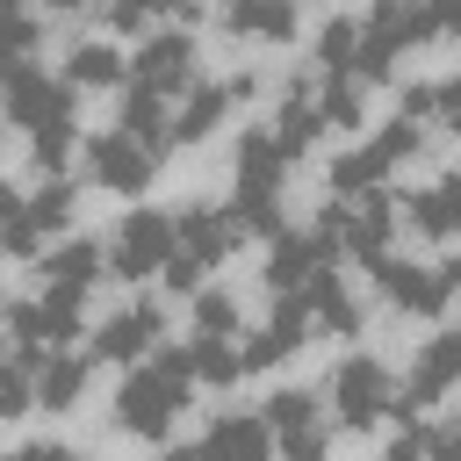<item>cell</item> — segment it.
Returning <instances> with one entry per match:
<instances>
[{
	"label": "cell",
	"instance_id": "cell-21",
	"mask_svg": "<svg viewBox=\"0 0 461 461\" xmlns=\"http://www.w3.org/2000/svg\"><path fill=\"white\" fill-rule=\"evenodd\" d=\"M403 216L418 223V238H461V173H439L432 187H418Z\"/></svg>",
	"mask_w": 461,
	"mask_h": 461
},
{
	"label": "cell",
	"instance_id": "cell-10",
	"mask_svg": "<svg viewBox=\"0 0 461 461\" xmlns=\"http://www.w3.org/2000/svg\"><path fill=\"white\" fill-rule=\"evenodd\" d=\"M331 245L317 238V230H281L274 238V252H267V288H274V303H295V295H310V281L317 274H331Z\"/></svg>",
	"mask_w": 461,
	"mask_h": 461
},
{
	"label": "cell",
	"instance_id": "cell-27",
	"mask_svg": "<svg viewBox=\"0 0 461 461\" xmlns=\"http://www.w3.org/2000/svg\"><path fill=\"white\" fill-rule=\"evenodd\" d=\"M230 223H238V238L252 230V238H281L288 230V209H281V194H267V187H238L230 194Z\"/></svg>",
	"mask_w": 461,
	"mask_h": 461
},
{
	"label": "cell",
	"instance_id": "cell-44",
	"mask_svg": "<svg viewBox=\"0 0 461 461\" xmlns=\"http://www.w3.org/2000/svg\"><path fill=\"white\" fill-rule=\"evenodd\" d=\"M22 202H29V194H22V187H7V180H0V238H7V230H14V216H22Z\"/></svg>",
	"mask_w": 461,
	"mask_h": 461
},
{
	"label": "cell",
	"instance_id": "cell-43",
	"mask_svg": "<svg viewBox=\"0 0 461 461\" xmlns=\"http://www.w3.org/2000/svg\"><path fill=\"white\" fill-rule=\"evenodd\" d=\"M101 22H108V29H122V36H130V29H144V36H151V14H144V7H101Z\"/></svg>",
	"mask_w": 461,
	"mask_h": 461
},
{
	"label": "cell",
	"instance_id": "cell-45",
	"mask_svg": "<svg viewBox=\"0 0 461 461\" xmlns=\"http://www.w3.org/2000/svg\"><path fill=\"white\" fill-rule=\"evenodd\" d=\"M439 274H447V288H454V303H461V259H447Z\"/></svg>",
	"mask_w": 461,
	"mask_h": 461
},
{
	"label": "cell",
	"instance_id": "cell-8",
	"mask_svg": "<svg viewBox=\"0 0 461 461\" xmlns=\"http://www.w3.org/2000/svg\"><path fill=\"white\" fill-rule=\"evenodd\" d=\"M166 259H173V216L130 209V216L115 223V238H108V267H115L122 281H151V274H166Z\"/></svg>",
	"mask_w": 461,
	"mask_h": 461
},
{
	"label": "cell",
	"instance_id": "cell-28",
	"mask_svg": "<svg viewBox=\"0 0 461 461\" xmlns=\"http://www.w3.org/2000/svg\"><path fill=\"white\" fill-rule=\"evenodd\" d=\"M187 367H194V382L230 389L245 375V353H238V339H187Z\"/></svg>",
	"mask_w": 461,
	"mask_h": 461
},
{
	"label": "cell",
	"instance_id": "cell-19",
	"mask_svg": "<svg viewBox=\"0 0 461 461\" xmlns=\"http://www.w3.org/2000/svg\"><path fill=\"white\" fill-rule=\"evenodd\" d=\"M274 137H281V151L288 158H303L317 137H324V115H317V79H288L281 86V108H274V122H267Z\"/></svg>",
	"mask_w": 461,
	"mask_h": 461
},
{
	"label": "cell",
	"instance_id": "cell-31",
	"mask_svg": "<svg viewBox=\"0 0 461 461\" xmlns=\"http://www.w3.org/2000/svg\"><path fill=\"white\" fill-rule=\"evenodd\" d=\"M36 43H43V22L22 14V7H0V79L22 72V65H36Z\"/></svg>",
	"mask_w": 461,
	"mask_h": 461
},
{
	"label": "cell",
	"instance_id": "cell-30",
	"mask_svg": "<svg viewBox=\"0 0 461 461\" xmlns=\"http://www.w3.org/2000/svg\"><path fill=\"white\" fill-rule=\"evenodd\" d=\"M382 173H389V166H382V151H375V144H353V151H339V158H331V194H339V202H346V194H375V187H382Z\"/></svg>",
	"mask_w": 461,
	"mask_h": 461
},
{
	"label": "cell",
	"instance_id": "cell-38",
	"mask_svg": "<svg viewBox=\"0 0 461 461\" xmlns=\"http://www.w3.org/2000/svg\"><path fill=\"white\" fill-rule=\"evenodd\" d=\"M432 94H439V79H411L403 101H396V115H403V122H425V115H432Z\"/></svg>",
	"mask_w": 461,
	"mask_h": 461
},
{
	"label": "cell",
	"instance_id": "cell-37",
	"mask_svg": "<svg viewBox=\"0 0 461 461\" xmlns=\"http://www.w3.org/2000/svg\"><path fill=\"white\" fill-rule=\"evenodd\" d=\"M382 461H432V425H411V418H403V432L389 439Z\"/></svg>",
	"mask_w": 461,
	"mask_h": 461
},
{
	"label": "cell",
	"instance_id": "cell-39",
	"mask_svg": "<svg viewBox=\"0 0 461 461\" xmlns=\"http://www.w3.org/2000/svg\"><path fill=\"white\" fill-rule=\"evenodd\" d=\"M432 122L461 130V72H447V79H439V94H432Z\"/></svg>",
	"mask_w": 461,
	"mask_h": 461
},
{
	"label": "cell",
	"instance_id": "cell-24",
	"mask_svg": "<svg viewBox=\"0 0 461 461\" xmlns=\"http://www.w3.org/2000/svg\"><path fill=\"white\" fill-rule=\"evenodd\" d=\"M223 29L230 36H252V43H288L295 36V7L288 0H230L223 7Z\"/></svg>",
	"mask_w": 461,
	"mask_h": 461
},
{
	"label": "cell",
	"instance_id": "cell-11",
	"mask_svg": "<svg viewBox=\"0 0 461 461\" xmlns=\"http://www.w3.org/2000/svg\"><path fill=\"white\" fill-rule=\"evenodd\" d=\"M375 288H382L389 310H411V317H439L454 303V288H447L439 267H418V259H396V252L375 259Z\"/></svg>",
	"mask_w": 461,
	"mask_h": 461
},
{
	"label": "cell",
	"instance_id": "cell-35",
	"mask_svg": "<svg viewBox=\"0 0 461 461\" xmlns=\"http://www.w3.org/2000/svg\"><path fill=\"white\" fill-rule=\"evenodd\" d=\"M375 151H382V166L396 173V166H411V158L425 151V130H418V122H403V115H389V122L375 130Z\"/></svg>",
	"mask_w": 461,
	"mask_h": 461
},
{
	"label": "cell",
	"instance_id": "cell-36",
	"mask_svg": "<svg viewBox=\"0 0 461 461\" xmlns=\"http://www.w3.org/2000/svg\"><path fill=\"white\" fill-rule=\"evenodd\" d=\"M72 144H79V130H72V122H50V130H36V137H29V158H36V173H50V180H58V166H65V151H72Z\"/></svg>",
	"mask_w": 461,
	"mask_h": 461
},
{
	"label": "cell",
	"instance_id": "cell-17",
	"mask_svg": "<svg viewBox=\"0 0 461 461\" xmlns=\"http://www.w3.org/2000/svg\"><path fill=\"white\" fill-rule=\"evenodd\" d=\"M303 339H310V310H303V303H274V317H267L259 331L238 339L245 375H252V367H281L288 353H303Z\"/></svg>",
	"mask_w": 461,
	"mask_h": 461
},
{
	"label": "cell",
	"instance_id": "cell-6",
	"mask_svg": "<svg viewBox=\"0 0 461 461\" xmlns=\"http://www.w3.org/2000/svg\"><path fill=\"white\" fill-rule=\"evenodd\" d=\"M0 115L22 122L29 137L50 130V122H72V79H58V72H43V65H22V72L0 79Z\"/></svg>",
	"mask_w": 461,
	"mask_h": 461
},
{
	"label": "cell",
	"instance_id": "cell-25",
	"mask_svg": "<svg viewBox=\"0 0 461 461\" xmlns=\"http://www.w3.org/2000/svg\"><path fill=\"white\" fill-rule=\"evenodd\" d=\"M86 396V360L79 353H50L36 367V411H72Z\"/></svg>",
	"mask_w": 461,
	"mask_h": 461
},
{
	"label": "cell",
	"instance_id": "cell-5",
	"mask_svg": "<svg viewBox=\"0 0 461 461\" xmlns=\"http://www.w3.org/2000/svg\"><path fill=\"white\" fill-rule=\"evenodd\" d=\"M259 418L274 432V461H324L331 454V425H324V411H317L310 389H274Z\"/></svg>",
	"mask_w": 461,
	"mask_h": 461
},
{
	"label": "cell",
	"instance_id": "cell-9",
	"mask_svg": "<svg viewBox=\"0 0 461 461\" xmlns=\"http://www.w3.org/2000/svg\"><path fill=\"white\" fill-rule=\"evenodd\" d=\"M158 346H166V310H158V303H122L115 317H101V324H94V360L144 367Z\"/></svg>",
	"mask_w": 461,
	"mask_h": 461
},
{
	"label": "cell",
	"instance_id": "cell-33",
	"mask_svg": "<svg viewBox=\"0 0 461 461\" xmlns=\"http://www.w3.org/2000/svg\"><path fill=\"white\" fill-rule=\"evenodd\" d=\"M194 339H238V303H230V288H202V295H194Z\"/></svg>",
	"mask_w": 461,
	"mask_h": 461
},
{
	"label": "cell",
	"instance_id": "cell-15",
	"mask_svg": "<svg viewBox=\"0 0 461 461\" xmlns=\"http://www.w3.org/2000/svg\"><path fill=\"white\" fill-rule=\"evenodd\" d=\"M447 389H461V331H432L418 346V367H411V389L396 396V411L411 418L418 403H439Z\"/></svg>",
	"mask_w": 461,
	"mask_h": 461
},
{
	"label": "cell",
	"instance_id": "cell-14",
	"mask_svg": "<svg viewBox=\"0 0 461 461\" xmlns=\"http://www.w3.org/2000/svg\"><path fill=\"white\" fill-rule=\"evenodd\" d=\"M65 223H72V187H65V180H43V187L22 202V216H14V230H7L0 245H7L14 259H36Z\"/></svg>",
	"mask_w": 461,
	"mask_h": 461
},
{
	"label": "cell",
	"instance_id": "cell-32",
	"mask_svg": "<svg viewBox=\"0 0 461 461\" xmlns=\"http://www.w3.org/2000/svg\"><path fill=\"white\" fill-rule=\"evenodd\" d=\"M317 115L324 130H360V79H317Z\"/></svg>",
	"mask_w": 461,
	"mask_h": 461
},
{
	"label": "cell",
	"instance_id": "cell-18",
	"mask_svg": "<svg viewBox=\"0 0 461 461\" xmlns=\"http://www.w3.org/2000/svg\"><path fill=\"white\" fill-rule=\"evenodd\" d=\"M202 461H274V432L259 411H223L202 432Z\"/></svg>",
	"mask_w": 461,
	"mask_h": 461
},
{
	"label": "cell",
	"instance_id": "cell-23",
	"mask_svg": "<svg viewBox=\"0 0 461 461\" xmlns=\"http://www.w3.org/2000/svg\"><path fill=\"white\" fill-rule=\"evenodd\" d=\"M295 303L310 310V331H331V339H353V331H360V303L346 295L339 274H317L310 295H295Z\"/></svg>",
	"mask_w": 461,
	"mask_h": 461
},
{
	"label": "cell",
	"instance_id": "cell-3",
	"mask_svg": "<svg viewBox=\"0 0 461 461\" xmlns=\"http://www.w3.org/2000/svg\"><path fill=\"white\" fill-rule=\"evenodd\" d=\"M331 252H353V259H382L389 252V230H396V194L389 187H375V194H346V202H331L317 223H310Z\"/></svg>",
	"mask_w": 461,
	"mask_h": 461
},
{
	"label": "cell",
	"instance_id": "cell-34",
	"mask_svg": "<svg viewBox=\"0 0 461 461\" xmlns=\"http://www.w3.org/2000/svg\"><path fill=\"white\" fill-rule=\"evenodd\" d=\"M36 411V375L14 360V346H0V418H22Z\"/></svg>",
	"mask_w": 461,
	"mask_h": 461
},
{
	"label": "cell",
	"instance_id": "cell-29",
	"mask_svg": "<svg viewBox=\"0 0 461 461\" xmlns=\"http://www.w3.org/2000/svg\"><path fill=\"white\" fill-rule=\"evenodd\" d=\"M317 65H324V79H353V65H360V22L331 14L317 29Z\"/></svg>",
	"mask_w": 461,
	"mask_h": 461
},
{
	"label": "cell",
	"instance_id": "cell-41",
	"mask_svg": "<svg viewBox=\"0 0 461 461\" xmlns=\"http://www.w3.org/2000/svg\"><path fill=\"white\" fill-rule=\"evenodd\" d=\"M7 461H79V454H72L65 439H29V447H14Z\"/></svg>",
	"mask_w": 461,
	"mask_h": 461
},
{
	"label": "cell",
	"instance_id": "cell-1",
	"mask_svg": "<svg viewBox=\"0 0 461 461\" xmlns=\"http://www.w3.org/2000/svg\"><path fill=\"white\" fill-rule=\"evenodd\" d=\"M187 389H194L187 346H158L144 367H130V375L115 382V425L137 432V439H166L173 418L187 411Z\"/></svg>",
	"mask_w": 461,
	"mask_h": 461
},
{
	"label": "cell",
	"instance_id": "cell-2",
	"mask_svg": "<svg viewBox=\"0 0 461 461\" xmlns=\"http://www.w3.org/2000/svg\"><path fill=\"white\" fill-rule=\"evenodd\" d=\"M230 245H238V223H230V209H216V202H194V209H180L173 216V259H166V288H180V295H202V281H209V267H223L230 259Z\"/></svg>",
	"mask_w": 461,
	"mask_h": 461
},
{
	"label": "cell",
	"instance_id": "cell-20",
	"mask_svg": "<svg viewBox=\"0 0 461 461\" xmlns=\"http://www.w3.org/2000/svg\"><path fill=\"white\" fill-rule=\"evenodd\" d=\"M230 173H238V187H267V194H281V180H288V151H281V137H274V130H245L238 151H230Z\"/></svg>",
	"mask_w": 461,
	"mask_h": 461
},
{
	"label": "cell",
	"instance_id": "cell-26",
	"mask_svg": "<svg viewBox=\"0 0 461 461\" xmlns=\"http://www.w3.org/2000/svg\"><path fill=\"white\" fill-rule=\"evenodd\" d=\"M122 72H130V58H122L115 43H101V36L72 43V58H65V79H72V86H115Z\"/></svg>",
	"mask_w": 461,
	"mask_h": 461
},
{
	"label": "cell",
	"instance_id": "cell-16",
	"mask_svg": "<svg viewBox=\"0 0 461 461\" xmlns=\"http://www.w3.org/2000/svg\"><path fill=\"white\" fill-rule=\"evenodd\" d=\"M101 274H108V245H94V238H58V252L43 259V288L72 295V303H86Z\"/></svg>",
	"mask_w": 461,
	"mask_h": 461
},
{
	"label": "cell",
	"instance_id": "cell-42",
	"mask_svg": "<svg viewBox=\"0 0 461 461\" xmlns=\"http://www.w3.org/2000/svg\"><path fill=\"white\" fill-rule=\"evenodd\" d=\"M425 22H432V36H461V0H432Z\"/></svg>",
	"mask_w": 461,
	"mask_h": 461
},
{
	"label": "cell",
	"instance_id": "cell-40",
	"mask_svg": "<svg viewBox=\"0 0 461 461\" xmlns=\"http://www.w3.org/2000/svg\"><path fill=\"white\" fill-rule=\"evenodd\" d=\"M432 461H461V411L447 425H432Z\"/></svg>",
	"mask_w": 461,
	"mask_h": 461
},
{
	"label": "cell",
	"instance_id": "cell-13",
	"mask_svg": "<svg viewBox=\"0 0 461 461\" xmlns=\"http://www.w3.org/2000/svg\"><path fill=\"white\" fill-rule=\"evenodd\" d=\"M252 86H259L252 72H238V79H194V86L180 94V108H173V144H202V137H209Z\"/></svg>",
	"mask_w": 461,
	"mask_h": 461
},
{
	"label": "cell",
	"instance_id": "cell-12",
	"mask_svg": "<svg viewBox=\"0 0 461 461\" xmlns=\"http://www.w3.org/2000/svg\"><path fill=\"white\" fill-rule=\"evenodd\" d=\"M151 173H158V151H144L137 137H122V130L86 137V180H94V187H108V194H137Z\"/></svg>",
	"mask_w": 461,
	"mask_h": 461
},
{
	"label": "cell",
	"instance_id": "cell-7",
	"mask_svg": "<svg viewBox=\"0 0 461 461\" xmlns=\"http://www.w3.org/2000/svg\"><path fill=\"white\" fill-rule=\"evenodd\" d=\"M130 86H144V94H158V101L187 94V86H194V36H187V29H151V36L130 50Z\"/></svg>",
	"mask_w": 461,
	"mask_h": 461
},
{
	"label": "cell",
	"instance_id": "cell-22",
	"mask_svg": "<svg viewBox=\"0 0 461 461\" xmlns=\"http://www.w3.org/2000/svg\"><path fill=\"white\" fill-rule=\"evenodd\" d=\"M115 130H122V137H137L144 151H173V101H158V94L130 86V94H122V115H115Z\"/></svg>",
	"mask_w": 461,
	"mask_h": 461
},
{
	"label": "cell",
	"instance_id": "cell-46",
	"mask_svg": "<svg viewBox=\"0 0 461 461\" xmlns=\"http://www.w3.org/2000/svg\"><path fill=\"white\" fill-rule=\"evenodd\" d=\"M151 461H202V447H173V454H151Z\"/></svg>",
	"mask_w": 461,
	"mask_h": 461
},
{
	"label": "cell",
	"instance_id": "cell-4",
	"mask_svg": "<svg viewBox=\"0 0 461 461\" xmlns=\"http://www.w3.org/2000/svg\"><path fill=\"white\" fill-rule=\"evenodd\" d=\"M389 411H396V375H389L375 353H353V360L331 367V418H339L346 432H367V425H382Z\"/></svg>",
	"mask_w": 461,
	"mask_h": 461
}]
</instances>
